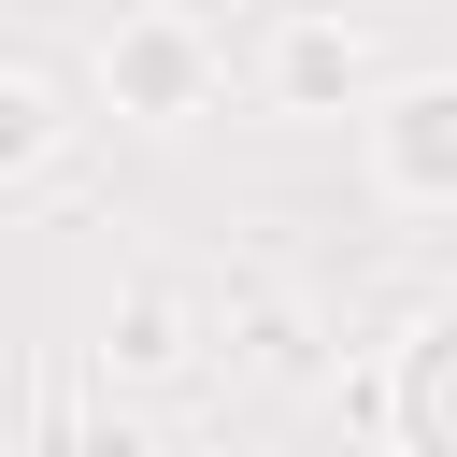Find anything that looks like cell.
Returning <instances> with one entry per match:
<instances>
[{"label": "cell", "instance_id": "6da1fadb", "mask_svg": "<svg viewBox=\"0 0 457 457\" xmlns=\"http://www.w3.org/2000/svg\"><path fill=\"white\" fill-rule=\"evenodd\" d=\"M400 428H414L428 457H457V328L414 343V371H400Z\"/></svg>", "mask_w": 457, "mask_h": 457}, {"label": "cell", "instance_id": "3957f363", "mask_svg": "<svg viewBox=\"0 0 457 457\" xmlns=\"http://www.w3.org/2000/svg\"><path fill=\"white\" fill-rule=\"evenodd\" d=\"M29 143H43V100H29V86H0V157H29Z\"/></svg>", "mask_w": 457, "mask_h": 457}, {"label": "cell", "instance_id": "7a4b0ae2", "mask_svg": "<svg viewBox=\"0 0 457 457\" xmlns=\"http://www.w3.org/2000/svg\"><path fill=\"white\" fill-rule=\"evenodd\" d=\"M400 114H414V129H400V171H414V186H443V171H457V86H414Z\"/></svg>", "mask_w": 457, "mask_h": 457}]
</instances>
